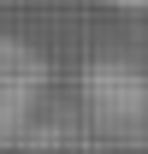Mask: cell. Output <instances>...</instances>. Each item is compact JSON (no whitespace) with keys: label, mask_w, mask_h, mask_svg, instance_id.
<instances>
[{"label":"cell","mask_w":148,"mask_h":154,"mask_svg":"<svg viewBox=\"0 0 148 154\" xmlns=\"http://www.w3.org/2000/svg\"><path fill=\"white\" fill-rule=\"evenodd\" d=\"M83 107L107 131L148 125V71L130 65V59H95V65H83Z\"/></svg>","instance_id":"1"},{"label":"cell","mask_w":148,"mask_h":154,"mask_svg":"<svg viewBox=\"0 0 148 154\" xmlns=\"http://www.w3.org/2000/svg\"><path fill=\"white\" fill-rule=\"evenodd\" d=\"M42 89H48V59L18 36H0V148L24 136L30 113H36Z\"/></svg>","instance_id":"2"},{"label":"cell","mask_w":148,"mask_h":154,"mask_svg":"<svg viewBox=\"0 0 148 154\" xmlns=\"http://www.w3.org/2000/svg\"><path fill=\"white\" fill-rule=\"evenodd\" d=\"M107 6H119V12H148V0H107Z\"/></svg>","instance_id":"3"}]
</instances>
